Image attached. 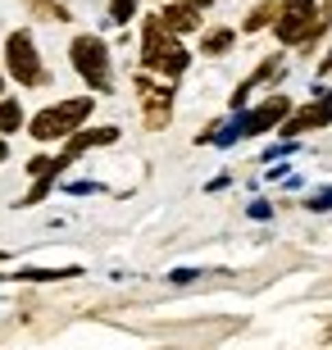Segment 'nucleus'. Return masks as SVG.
Listing matches in <instances>:
<instances>
[{
	"label": "nucleus",
	"mask_w": 332,
	"mask_h": 350,
	"mask_svg": "<svg viewBox=\"0 0 332 350\" xmlns=\"http://www.w3.org/2000/svg\"><path fill=\"white\" fill-rule=\"evenodd\" d=\"M292 114V100H287V96H268L264 105H259V109H251V114L246 118H237V123H232L228 132H218L214 142H237V137H255V132H268V128H278L282 118Z\"/></svg>",
	"instance_id": "nucleus-5"
},
{
	"label": "nucleus",
	"mask_w": 332,
	"mask_h": 350,
	"mask_svg": "<svg viewBox=\"0 0 332 350\" xmlns=\"http://www.w3.org/2000/svg\"><path fill=\"white\" fill-rule=\"evenodd\" d=\"M68 59H73V68H77V73H82V78H87L96 91H110V46H105L101 37H73V46H68Z\"/></svg>",
	"instance_id": "nucleus-4"
},
{
	"label": "nucleus",
	"mask_w": 332,
	"mask_h": 350,
	"mask_svg": "<svg viewBox=\"0 0 332 350\" xmlns=\"http://www.w3.org/2000/svg\"><path fill=\"white\" fill-rule=\"evenodd\" d=\"M173 114V87H151V82H141V118H146V128L159 132Z\"/></svg>",
	"instance_id": "nucleus-8"
},
{
	"label": "nucleus",
	"mask_w": 332,
	"mask_h": 350,
	"mask_svg": "<svg viewBox=\"0 0 332 350\" xmlns=\"http://www.w3.org/2000/svg\"><path fill=\"white\" fill-rule=\"evenodd\" d=\"M228 46H232V32H228V27H214V32L205 37V55H223Z\"/></svg>",
	"instance_id": "nucleus-15"
},
{
	"label": "nucleus",
	"mask_w": 332,
	"mask_h": 350,
	"mask_svg": "<svg viewBox=\"0 0 332 350\" xmlns=\"http://www.w3.org/2000/svg\"><path fill=\"white\" fill-rule=\"evenodd\" d=\"M132 14H137V0H110V18L114 23H128Z\"/></svg>",
	"instance_id": "nucleus-16"
},
{
	"label": "nucleus",
	"mask_w": 332,
	"mask_h": 350,
	"mask_svg": "<svg viewBox=\"0 0 332 350\" xmlns=\"http://www.w3.org/2000/svg\"><path fill=\"white\" fill-rule=\"evenodd\" d=\"M309 209H332V191H319V196H309Z\"/></svg>",
	"instance_id": "nucleus-17"
},
{
	"label": "nucleus",
	"mask_w": 332,
	"mask_h": 350,
	"mask_svg": "<svg viewBox=\"0 0 332 350\" xmlns=\"http://www.w3.org/2000/svg\"><path fill=\"white\" fill-rule=\"evenodd\" d=\"M332 23V5L328 10H314V0H282L278 14H273V32H278L282 46H309L319 41V32Z\"/></svg>",
	"instance_id": "nucleus-1"
},
{
	"label": "nucleus",
	"mask_w": 332,
	"mask_h": 350,
	"mask_svg": "<svg viewBox=\"0 0 332 350\" xmlns=\"http://www.w3.org/2000/svg\"><path fill=\"white\" fill-rule=\"evenodd\" d=\"M23 128V109L18 100H0V132H18Z\"/></svg>",
	"instance_id": "nucleus-13"
},
{
	"label": "nucleus",
	"mask_w": 332,
	"mask_h": 350,
	"mask_svg": "<svg viewBox=\"0 0 332 350\" xmlns=\"http://www.w3.org/2000/svg\"><path fill=\"white\" fill-rule=\"evenodd\" d=\"M64 155H60V164H73L82 150H91V146H110V142H118V128H87V132H68L64 137Z\"/></svg>",
	"instance_id": "nucleus-9"
},
{
	"label": "nucleus",
	"mask_w": 332,
	"mask_h": 350,
	"mask_svg": "<svg viewBox=\"0 0 332 350\" xmlns=\"http://www.w3.org/2000/svg\"><path fill=\"white\" fill-rule=\"evenodd\" d=\"M187 59L192 55L178 46V32H168L159 18H146V32H141V64L151 73H164V78H182L187 73Z\"/></svg>",
	"instance_id": "nucleus-2"
},
{
	"label": "nucleus",
	"mask_w": 332,
	"mask_h": 350,
	"mask_svg": "<svg viewBox=\"0 0 332 350\" xmlns=\"http://www.w3.org/2000/svg\"><path fill=\"white\" fill-rule=\"evenodd\" d=\"M159 23L168 27V32H196V27H201V10H192V5H187V0H182V5H168L164 14H159Z\"/></svg>",
	"instance_id": "nucleus-10"
},
{
	"label": "nucleus",
	"mask_w": 332,
	"mask_h": 350,
	"mask_svg": "<svg viewBox=\"0 0 332 350\" xmlns=\"http://www.w3.org/2000/svg\"><path fill=\"white\" fill-rule=\"evenodd\" d=\"M5 155H10V146H5V137H0V159H5Z\"/></svg>",
	"instance_id": "nucleus-19"
},
{
	"label": "nucleus",
	"mask_w": 332,
	"mask_h": 350,
	"mask_svg": "<svg viewBox=\"0 0 332 350\" xmlns=\"http://www.w3.org/2000/svg\"><path fill=\"white\" fill-rule=\"evenodd\" d=\"M5 68L18 78V87H41L46 82V68H41L37 46H32L27 32H10V41H5Z\"/></svg>",
	"instance_id": "nucleus-6"
},
{
	"label": "nucleus",
	"mask_w": 332,
	"mask_h": 350,
	"mask_svg": "<svg viewBox=\"0 0 332 350\" xmlns=\"http://www.w3.org/2000/svg\"><path fill=\"white\" fill-rule=\"evenodd\" d=\"M332 123V91H319V100L296 109V114L282 118V137H301V132H314V128H328Z\"/></svg>",
	"instance_id": "nucleus-7"
},
{
	"label": "nucleus",
	"mask_w": 332,
	"mask_h": 350,
	"mask_svg": "<svg viewBox=\"0 0 332 350\" xmlns=\"http://www.w3.org/2000/svg\"><path fill=\"white\" fill-rule=\"evenodd\" d=\"M273 14H278V0H264L259 10H251V18H246V32H259V27L273 23Z\"/></svg>",
	"instance_id": "nucleus-14"
},
{
	"label": "nucleus",
	"mask_w": 332,
	"mask_h": 350,
	"mask_svg": "<svg viewBox=\"0 0 332 350\" xmlns=\"http://www.w3.org/2000/svg\"><path fill=\"white\" fill-rule=\"evenodd\" d=\"M91 96H73V100H60V105H51V109H41L37 118H32V137L37 142H64L68 132H77L82 128V118L91 114Z\"/></svg>",
	"instance_id": "nucleus-3"
},
{
	"label": "nucleus",
	"mask_w": 332,
	"mask_h": 350,
	"mask_svg": "<svg viewBox=\"0 0 332 350\" xmlns=\"http://www.w3.org/2000/svg\"><path fill=\"white\" fill-rule=\"evenodd\" d=\"M187 5H192V10H205V5H209V0H187Z\"/></svg>",
	"instance_id": "nucleus-18"
},
{
	"label": "nucleus",
	"mask_w": 332,
	"mask_h": 350,
	"mask_svg": "<svg viewBox=\"0 0 332 350\" xmlns=\"http://www.w3.org/2000/svg\"><path fill=\"white\" fill-rule=\"evenodd\" d=\"M32 10L41 14V18H51V23H68V10H64V0H27Z\"/></svg>",
	"instance_id": "nucleus-12"
},
{
	"label": "nucleus",
	"mask_w": 332,
	"mask_h": 350,
	"mask_svg": "<svg viewBox=\"0 0 332 350\" xmlns=\"http://www.w3.org/2000/svg\"><path fill=\"white\" fill-rule=\"evenodd\" d=\"M23 282H64V278H82V269H23Z\"/></svg>",
	"instance_id": "nucleus-11"
}]
</instances>
